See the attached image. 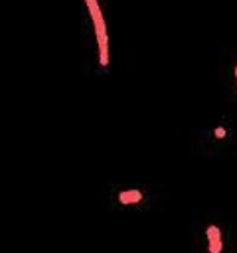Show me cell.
Masks as SVG:
<instances>
[{
	"label": "cell",
	"mask_w": 237,
	"mask_h": 253,
	"mask_svg": "<svg viewBox=\"0 0 237 253\" xmlns=\"http://www.w3.org/2000/svg\"><path fill=\"white\" fill-rule=\"evenodd\" d=\"M190 253H237V217L219 210L196 211L190 219Z\"/></svg>",
	"instance_id": "obj_2"
},
{
	"label": "cell",
	"mask_w": 237,
	"mask_h": 253,
	"mask_svg": "<svg viewBox=\"0 0 237 253\" xmlns=\"http://www.w3.org/2000/svg\"><path fill=\"white\" fill-rule=\"evenodd\" d=\"M164 202V186L152 182H111L107 186V208L113 213H150Z\"/></svg>",
	"instance_id": "obj_4"
},
{
	"label": "cell",
	"mask_w": 237,
	"mask_h": 253,
	"mask_svg": "<svg viewBox=\"0 0 237 253\" xmlns=\"http://www.w3.org/2000/svg\"><path fill=\"white\" fill-rule=\"evenodd\" d=\"M83 63L87 73H111V0H77Z\"/></svg>",
	"instance_id": "obj_1"
},
{
	"label": "cell",
	"mask_w": 237,
	"mask_h": 253,
	"mask_svg": "<svg viewBox=\"0 0 237 253\" xmlns=\"http://www.w3.org/2000/svg\"><path fill=\"white\" fill-rule=\"evenodd\" d=\"M190 152L201 158H219L237 152V113L223 111L192 134Z\"/></svg>",
	"instance_id": "obj_3"
},
{
	"label": "cell",
	"mask_w": 237,
	"mask_h": 253,
	"mask_svg": "<svg viewBox=\"0 0 237 253\" xmlns=\"http://www.w3.org/2000/svg\"><path fill=\"white\" fill-rule=\"evenodd\" d=\"M217 91L219 99L237 113V43L219 47L217 59Z\"/></svg>",
	"instance_id": "obj_5"
}]
</instances>
